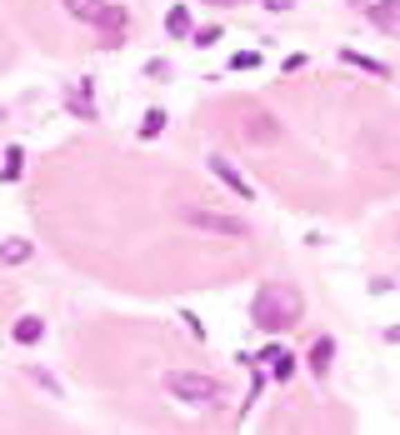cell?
<instances>
[{
  "instance_id": "1",
  "label": "cell",
  "mask_w": 400,
  "mask_h": 435,
  "mask_svg": "<svg viewBox=\"0 0 400 435\" xmlns=\"http://www.w3.org/2000/svg\"><path fill=\"white\" fill-rule=\"evenodd\" d=\"M305 316V305H301V290H290V285H265L260 296H256V305H250V320H256L260 330H290Z\"/></svg>"
},
{
  "instance_id": "2",
  "label": "cell",
  "mask_w": 400,
  "mask_h": 435,
  "mask_svg": "<svg viewBox=\"0 0 400 435\" xmlns=\"http://www.w3.org/2000/svg\"><path fill=\"white\" fill-rule=\"evenodd\" d=\"M66 10H70V15H80L86 26L120 30V35H125V26H131V15H125L120 6H105V0H66Z\"/></svg>"
},
{
  "instance_id": "3",
  "label": "cell",
  "mask_w": 400,
  "mask_h": 435,
  "mask_svg": "<svg viewBox=\"0 0 400 435\" xmlns=\"http://www.w3.org/2000/svg\"><path fill=\"white\" fill-rule=\"evenodd\" d=\"M171 390H175L180 400H200V405H216L220 400L216 380H205V376H171Z\"/></svg>"
},
{
  "instance_id": "4",
  "label": "cell",
  "mask_w": 400,
  "mask_h": 435,
  "mask_svg": "<svg viewBox=\"0 0 400 435\" xmlns=\"http://www.w3.org/2000/svg\"><path fill=\"white\" fill-rule=\"evenodd\" d=\"M196 231H216V235H245V225L236 215H216V211H191Z\"/></svg>"
},
{
  "instance_id": "5",
  "label": "cell",
  "mask_w": 400,
  "mask_h": 435,
  "mask_svg": "<svg viewBox=\"0 0 400 435\" xmlns=\"http://www.w3.org/2000/svg\"><path fill=\"white\" fill-rule=\"evenodd\" d=\"M210 171H216V175H220V180L230 185V191L240 195V200H250V195H256V191H250V185H245V175H240V171H236V165H230L225 155H210Z\"/></svg>"
},
{
  "instance_id": "6",
  "label": "cell",
  "mask_w": 400,
  "mask_h": 435,
  "mask_svg": "<svg viewBox=\"0 0 400 435\" xmlns=\"http://www.w3.org/2000/svg\"><path fill=\"white\" fill-rule=\"evenodd\" d=\"M265 365H270V376H276V380H290V370H296V360H290L285 345H270L265 350Z\"/></svg>"
},
{
  "instance_id": "7",
  "label": "cell",
  "mask_w": 400,
  "mask_h": 435,
  "mask_svg": "<svg viewBox=\"0 0 400 435\" xmlns=\"http://www.w3.org/2000/svg\"><path fill=\"white\" fill-rule=\"evenodd\" d=\"M330 360H335V340H310V370H315V376H325V370H330Z\"/></svg>"
},
{
  "instance_id": "8",
  "label": "cell",
  "mask_w": 400,
  "mask_h": 435,
  "mask_svg": "<svg viewBox=\"0 0 400 435\" xmlns=\"http://www.w3.org/2000/svg\"><path fill=\"white\" fill-rule=\"evenodd\" d=\"M341 60L345 66H355V70H365V75H390V66H381V60H370V55H361V50H341Z\"/></svg>"
},
{
  "instance_id": "9",
  "label": "cell",
  "mask_w": 400,
  "mask_h": 435,
  "mask_svg": "<svg viewBox=\"0 0 400 435\" xmlns=\"http://www.w3.org/2000/svg\"><path fill=\"white\" fill-rule=\"evenodd\" d=\"M40 336H46V325H40V316H20V320H15V340H20V345H35Z\"/></svg>"
},
{
  "instance_id": "10",
  "label": "cell",
  "mask_w": 400,
  "mask_h": 435,
  "mask_svg": "<svg viewBox=\"0 0 400 435\" xmlns=\"http://www.w3.org/2000/svg\"><path fill=\"white\" fill-rule=\"evenodd\" d=\"M165 30H171V35H191V10L171 6V10H165Z\"/></svg>"
},
{
  "instance_id": "11",
  "label": "cell",
  "mask_w": 400,
  "mask_h": 435,
  "mask_svg": "<svg viewBox=\"0 0 400 435\" xmlns=\"http://www.w3.org/2000/svg\"><path fill=\"white\" fill-rule=\"evenodd\" d=\"M0 260H6V265L30 260V245H26V240H6V245H0Z\"/></svg>"
},
{
  "instance_id": "12",
  "label": "cell",
  "mask_w": 400,
  "mask_h": 435,
  "mask_svg": "<svg viewBox=\"0 0 400 435\" xmlns=\"http://www.w3.org/2000/svg\"><path fill=\"white\" fill-rule=\"evenodd\" d=\"M165 130V110H145V120H140V135L151 140V135H160Z\"/></svg>"
},
{
  "instance_id": "13",
  "label": "cell",
  "mask_w": 400,
  "mask_h": 435,
  "mask_svg": "<svg viewBox=\"0 0 400 435\" xmlns=\"http://www.w3.org/2000/svg\"><path fill=\"white\" fill-rule=\"evenodd\" d=\"M230 66H236V70H256L260 55H256V50H236V55H230Z\"/></svg>"
},
{
  "instance_id": "14",
  "label": "cell",
  "mask_w": 400,
  "mask_h": 435,
  "mask_svg": "<svg viewBox=\"0 0 400 435\" xmlns=\"http://www.w3.org/2000/svg\"><path fill=\"white\" fill-rule=\"evenodd\" d=\"M20 160H26V155H20V145H10V151H6V180L20 175Z\"/></svg>"
},
{
  "instance_id": "15",
  "label": "cell",
  "mask_w": 400,
  "mask_h": 435,
  "mask_svg": "<svg viewBox=\"0 0 400 435\" xmlns=\"http://www.w3.org/2000/svg\"><path fill=\"white\" fill-rule=\"evenodd\" d=\"M196 40H200V46H216V40H220V26H205Z\"/></svg>"
},
{
  "instance_id": "16",
  "label": "cell",
  "mask_w": 400,
  "mask_h": 435,
  "mask_svg": "<svg viewBox=\"0 0 400 435\" xmlns=\"http://www.w3.org/2000/svg\"><path fill=\"white\" fill-rule=\"evenodd\" d=\"M265 6H270V10H290L296 0H265Z\"/></svg>"
},
{
  "instance_id": "17",
  "label": "cell",
  "mask_w": 400,
  "mask_h": 435,
  "mask_svg": "<svg viewBox=\"0 0 400 435\" xmlns=\"http://www.w3.org/2000/svg\"><path fill=\"white\" fill-rule=\"evenodd\" d=\"M385 340H400V325H390V330H385Z\"/></svg>"
},
{
  "instance_id": "18",
  "label": "cell",
  "mask_w": 400,
  "mask_h": 435,
  "mask_svg": "<svg viewBox=\"0 0 400 435\" xmlns=\"http://www.w3.org/2000/svg\"><path fill=\"white\" fill-rule=\"evenodd\" d=\"M390 6H400V0H390Z\"/></svg>"
}]
</instances>
